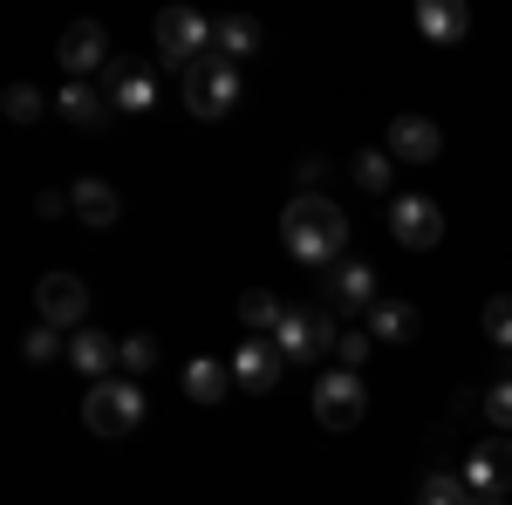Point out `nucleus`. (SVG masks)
<instances>
[{
  "label": "nucleus",
  "instance_id": "1",
  "mask_svg": "<svg viewBox=\"0 0 512 505\" xmlns=\"http://www.w3.org/2000/svg\"><path fill=\"white\" fill-rule=\"evenodd\" d=\"M280 239L301 267H342V246H349V212L321 192H294L280 212Z\"/></svg>",
  "mask_w": 512,
  "mask_h": 505
},
{
  "label": "nucleus",
  "instance_id": "2",
  "mask_svg": "<svg viewBox=\"0 0 512 505\" xmlns=\"http://www.w3.org/2000/svg\"><path fill=\"white\" fill-rule=\"evenodd\" d=\"M144 417H151V403H144V389L130 383V376L89 383V396H82V424L96 430V437H137Z\"/></svg>",
  "mask_w": 512,
  "mask_h": 505
},
{
  "label": "nucleus",
  "instance_id": "3",
  "mask_svg": "<svg viewBox=\"0 0 512 505\" xmlns=\"http://www.w3.org/2000/svg\"><path fill=\"white\" fill-rule=\"evenodd\" d=\"M185 110L205 117V123L233 117V110H239V69H233V62H219V55L192 62V69H185Z\"/></svg>",
  "mask_w": 512,
  "mask_h": 505
},
{
  "label": "nucleus",
  "instance_id": "4",
  "mask_svg": "<svg viewBox=\"0 0 512 505\" xmlns=\"http://www.w3.org/2000/svg\"><path fill=\"white\" fill-rule=\"evenodd\" d=\"M369 417V383L355 369H321L315 376V424L328 430H355Z\"/></svg>",
  "mask_w": 512,
  "mask_h": 505
},
{
  "label": "nucleus",
  "instance_id": "5",
  "mask_svg": "<svg viewBox=\"0 0 512 505\" xmlns=\"http://www.w3.org/2000/svg\"><path fill=\"white\" fill-rule=\"evenodd\" d=\"M342 342V328H335V314H308V308H287V321L274 328V349L287 362H321V355H335Z\"/></svg>",
  "mask_w": 512,
  "mask_h": 505
},
{
  "label": "nucleus",
  "instance_id": "6",
  "mask_svg": "<svg viewBox=\"0 0 512 505\" xmlns=\"http://www.w3.org/2000/svg\"><path fill=\"white\" fill-rule=\"evenodd\" d=\"M158 48H164V62L192 69V62L212 55V21H205L198 7H164L158 14Z\"/></svg>",
  "mask_w": 512,
  "mask_h": 505
},
{
  "label": "nucleus",
  "instance_id": "7",
  "mask_svg": "<svg viewBox=\"0 0 512 505\" xmlns=\"http://www.w3.org/2000/svg\"><path fill=\"white\" fill-rule=\"evenodd\" d=\"M35 314L48 328H82V321H89V287H82V273H41L35 280Z\"/></svg>",
  "mask_w": 512,
  "mask_h": 505
},
{
  "label": "nucleus",
  "instance_id": "8",
  "mask_svg": "<svg viewBox=\"0 0 512 505\" xmlns=\"http://www.w3.org/2000/svg\"><path fill=\"white\" fill-rule=\"evenodd\" d=\"M390 233H396V246H410V253H431L437 239H444V212H437V198H424V192L390 198Z\"/></svg>",
  "mask_w": 512,
  "mask_h": 505
},
{
  "label": "nucleus",
  "instance_id": "9",
  "mask_svg": "<svg viewBox=\"0 0 512 505\" xmlns=\"http://www.w3.org/2000/svg\"><path fill=\"white\" fill-rule=\"evenodd\" d=\"M55 62L69 69V82H89L110 62V35L96 21H76V28H62V41H55Z\"/></svg>",
  "mask_w": 512,
  "mask_h": 505
},
{
  "label": "nucleus",
  "instance_id": "10",
  "mask_svg": "<svg viewBox=\"0 0 512 505\" xmlns=\"http://www.w3.org/2000/svg\"><path fill=\"white\" fill-rule=\"evenodd\" d=\"M280 369H287V355L274 349V335H246L233 349V383L253 389V396H267V389L280 383Z\"/></svg>",
  "mask_w": 512,
  "mask_h": 505
},
{
  "label": "nucleus",
  "instance_id": "11",
  "mask_svg": "<svg viewBox=\"0 0 512 505\" xmlns=\"http://www.w3.org/2000/svg\"><path fill=\"white\" fill-rule=\"evenodd\" d=\"M369 308H376V267L369 260L328 267V314H369Z\"/></svg>",
  "mask_w": 512,
  "mask_h": 505
},
{
  "label": "nucleus",
  "instance_id": "12",
  "mask_svg": "<svg viewBox=\"0 0 512 505\" xmlns=\"http://www.w3.org/2000/svg\"><path fill=\"white\" fill-rule=\"evenodd\" d=\"M69 362H76L89 383H110V376H123V342L103 335V328H76L69 335Z\"/></svg>",
  "mask_w": 512,
  "mask_h": 505
},
{
  "label": "nucleus",
  "instance_id": "13",
  "mask_svg": "<svg viewBox=\"0 0 512 505\" xmlns=\"http://www.w3.org/2000/svg\"><path fill=\"white\" fill-rule=\"evenodd\" d=\"M465 485L472 492H512V437H478L465 458Z\"/></svg>",
  "mask_w": 512,
  "mask_h": 505
},
{
  "label": "nucleus",
  "instance_id": "14",
  "mask_svg": "<svg viewBox=\"0 0 512 505\" xmlns=\"http://www.w3.org/2000/svg\"><path fill=\"white\" fill-rule=\"evenodd\" d=\"M417 35L437 41V48H458L472 35V7L465 0H417Z\"/></svg>",
  "mask_w": 512,
  "mask_h": 505
},
{
  "label": "nucleus",
  "instance_id": "15",
  "mask_svg": "<svg viewBox=\"0 0 512 505\" xmlns=\"http://www.w3.org/2000/svg\"><path fill=\"white\" fill-rule=\"evenodd\" d=\"M383 151L396 157V164H431L437 151H444V137H437V123L431 117H396L390 123V144Z\"/></svg>",
  "mask_w": 512,
  "mask_h": 505
},
{
  "label": "nucleus",
  "instance_id": "16",
  "mask_svg": "<svg viewBox=\"0 0 512 505\" xmlns=\"http://www.w3.org/2000/svg\"><path fill=\"white\" fill-rule=\"evenodd\" d=\"M55 110L76 123V130H103V123L117 117V110H110V96H103L96 82H62V89H55Z\"/></svg>",
  "mask_w": 512,
  "mask_h": 505
},
{
  "label": "nucleus",
  "instance_id": "17",
  "mask_svg": "<svg viewBox=\"0 0 512 505\" xmlns=\"http://www.w3.org/2000/svg\"><path fill=\"white\" fill-rule=\"evenodd\" d=\"M212 55H219V62H246V55H260V21H253V14H219V21H212Z\"/></svg>",
  "mask_w": 512,
  "mask_h": 505
},
{
  "label": "nucleus",
  "instance_id": "18",
  "mask_svg": "<svg viewBox=\"0 0 512 505\" xmlns=\"http://www.w3.org/2000/svg\"><path fill=\"white\" fill-rule=\"evenodd\" d=\"M69 205H76L82 226H117V219H123L117 185H103V178H76V185H69Z\"/></svg>",
  "mask_w": 512,
  "mask_h": 505
},
{
  "label": "nucleus",
  "instance_id": "19",
  "mask_svg": "<svg viewBox=\"0 0 512 505\" xmlns=\"http://www.w3.org/2000/svg\"><path fill=\"white\" fill-rule=\"evenodd\" d=\"M110 110H123V117H151V110H158V82H151V69H117V76H110Z\"/></svg>",
  "mask_w": 512,
  "mask_h": 505
},
{
  "label": "nucleus",
  "instance_id": "20",
  "mask_svg": "<svg viewBox=\"0 0 512 505\" xmlns=\"http://www.w3.org/2000/svg\"><path fill=\"white\" fill-rule=\"evenodd\" d=\"M417 328H424V321H417L410 301H376V308H369V335H376V342H390V349L417 342Z\"/></svg>",
  "mask_w": 512,
  "mask_h": 505
},
{
  "label": "nucleus",
  "instance_id": "21",
  "mask_svg": "<svg viewBox=\"0 0 512 505\" xmlns=\"http://www.w3.org/2000/svg\"><path fill=\"white\" fill-rule=\"evenodd\" d=\"M226 389H239L233 383V362H212V355L185 362V396H192V403H219Z\"/></svg>",
  "mask_w": 512,
  "mask_h": 505
},
{
  "label": "nucleus",
  "instance_id": "22",
  "mask_svg": "<svg viewBox=\"0 0 512 505\" xmlns=\"http://www.w3.org/2000/svg\"><path fill=\"white\" fill-rule=\"evenodd\" d=\"M280 321H287V308H280L267 287H246V294H239V328H246V335H274Z\"/></svg>",
  "mask_w": 512,
  "mask_h": 505
},
{
  "label": "nucleus",
  "instance_id": "23",
  "mask_svg": "<svg viewBox=\"0 0 512 505\" xmlns=\"http://www.w3.org/2000/svg\"><path fill=\"white\" fill-rule=\"evenodd\" d=\"M349 178H355V185H362L369 198H383V192L396 185V157H390V151H355Z\"/></svg>",
  "mask_w": 512,
  "mask_h": 505
},
{
  "label": "nucleus",
  "instance_id": "24",
  "mask_svg": "<svg viewBox=\"0 0 512 505\" xmlns=\"http://www.w3.org/2000/svg\"><path fill=\"white\" fill-rule=\"evenodd\" d=\"M478 492L465 485V471H431L424 485H417V505H472Z\"/></svg>",
  "mask_w": 512,
  "mask_h": 505
},
{
  "label": "nucleus",
  "instance_id": "25",
  "mask_svg": "<svg viewBox=\"0 0 512 505\" xmlns=\"http://www.w3.org/2000/svg\"><path fill=\"white\" fill-rule=\"evenodd\" d=\"M478 328H485V342H492V349H512V294H492L485 314H478Z\"/></svg>",
  "mask_w": 512,
  "mask_h": 505
},
{
  "label": "nucleus",
  "instance_id": "26",
  "mask_svg": "<svg viewBox=\"0 0 512 505\" xmlns=\"http://www.w3.org/2000/svg\"><path fill=\"white\" fill-rule=\"evenodd\" d=\"M21 355H28V362H55V355H62V328H48V321H35V328L21 335Z\"/></svg>",
  "mask_w": 512,
  "mask_h": 505
},
{
  "label": "nucleus",
  "instance_id": "27",
  "mask_svg": "<svg viewBox=\"0 0 512 505\" xmlns=\"http://www.w3.org/2000/svg\"><path fill=\"white\" fill-rule=\"evenodd\" d=\"M144 369H158V342L151 335H123V376L137 383Z\"/></svg>",
  "mask_w": 512,
  "mask_h": 505
},
{
  "label": "nucleus",
  "instance_id": "28",
  "mask_svg": "<svg viewBox=\"0 0 512 505\" xmlns=\"http://www.w3.org/2000/svg\"><path fill=\"white\" fill-rule=\"evenodd\" d=\"M0 110H7L14 123H35L41 110H48V103H41V89H28V82H14V89L0 96Z\"/></svg>",
  "mask_w": 512,
  "mask_h": 505
},
{
  "label": "nucleus",
  "instance_id": "29",
  "mask_svg": "<svg viewBox=\"0 0 512 505\" xmlns=\"http://www.w3.org/2000/svg\"><path fill=\"white\" fill-rule=\"evenodd\" d=\"M485 417H492L499 437H512V376H499V383L485 389Z\"/></svg>",
  "mask_w": 512,
  "mask_h": 505
},
{
  "label": "nucleus",
  "instance_id": "30",
  "mask_svg": "<svg viewBox=\"0 0 512 505\" xmlns=\"http://www.w3.org/2000/svg\"><path fill=\"white\" fill-rule=\"evenodd\" d=\"M369 342H376L369 328H342V342H335V369H362V362H369Z\"/></svg>",
  "mask_w": 512,
  "mask_h": 505
},
{
  "label": "nucleus",
  "instance_id": "31",
  "mask_svg": "<svg viewBox=\"0 0 512 505\" xmlns=\"http://www.w3.org/2000/svg\"><path fill=\"white\" fill-rule=\"evenodd\" d=\"M321 171H328L321 157H301V164H294V185H301V192H321Z\"/></svg>",
  "mask_w": 512,
  "mask_h": 505
},
{
  "label": "nucleus",
  "instance_id": "32",
  "mask_svg": "<svg viewBox=\"0 0 512 505\" xmlns=\"http://www.w3.org/2000/svg\"><path fill=\"white\" fill-rule=\"evenodd\" d=\"M35 212H41V219H69L76 205H69V192H41V198H35Z\"/></svg>",
  "mask_w": 512,
  "mask_h": 505
},
{
  "label": "nucleus",
  "instance_id": "33",
  "mask_svg": "<svg viewBox=\"0 0 512 505\" xmlns=\"http://www.w3.org/2000/svg\"><path fill=\"white\" fill-rule=\"evenodd\" d=\"M472 505H506V492H478V499Z\"/></svg>",
  "mask_w": 512,
  "mask_h": 505
}]
</instances>
